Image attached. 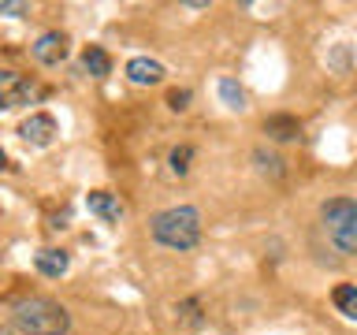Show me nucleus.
Returning <instances> with one entry per match:
<instances>
[{
    "label": "nucleus",
    "instance_id": "16",
    "mask_svg": "<svg viewBox=\"0 0 357 335\" xmlns=\"http://www.w3.org/2000/svg\"><path fill=\"white\" fill-rule=\"evenodd\" d=\"M175 317H178V320H183V324H186V328H201V320H205V317H201V306H197V302H194V298H186V302H178V306H175Z\"/></svg>",
    "mask_w": 357,
    "mask_h": 335
},
{
    "label": "nucleus",
    "instance_id": "4",
    "mask_svg": "<svg viewBox=\"0 0 357 335\" xmlns=\"http://www.w3.org/2000/svg\"><path fill=\"white\" fill-rule=\"evenodd\" d=\"M19 134H22L30 145H52V138H56V119L49 116V112H33V116H26V119L19 123Z\"/></svg>",
    "mask_w": 357,
    "mask_h": 335
},
{
    "label": "nucleus",
    "instance_id": "5",
    "mask_svg": "<svg viewBox=\"0 0 357 335\" xmlns=\"http://www.w3.org/2000/svg\"><path fill=\"white\" fill-rule=\"evenodd\" d=\"M86 209L93 212V216H100L105 223H119L123 220V201L116 198V194H108V190H89L86 194Z\"/></svg>",
    "mask_w": 357,
    "mask_h": 335
},
{
    "label": "nucleus",
    "instance_id": "2",
    "mask_svg": "<svg viewBox=\"0 0 357 335\" xmlns=\"http://www.w3.org/2000/svg\"><path fill=\"white\" fill-rule=\"evenodd\" d=\"M15 328L22 335H67L71 317L63 306H56L49 298H26L15 306Z\"/></svg>",
    "mask_w": 357,
    "mask_h": 335
},
{
    "label": "nucleus",
    "instance_id": "7",
    "mask_svg": "<svg viewBox=\"0 0 357 335\" xmlns=\"http://www.w3.org/2000/svg\"><path fill=\"white\" fill-rule=\"evenodd\" d=\"M33 56H38V64H60L63 56H67V34L60 30H49V34H41L38 45H33Z\"/></svg>",
    "mask_w": 357,
    "mask_h": 335
},
{
    "label": "nucleus",
    "instance_id": "13",
    "mask_svg": "<svg viewBox=\"0 0 357 335\" xmlns=\"http://www.w3.org/2000/svg\"><path fill=\"white\" fill-rule=\"evenodd\" d=\"M253 161H257V172L268 175V179H283L287 175L283 161H279L275 153H268V149H253Z\"/></svg>",
    "mask_w": 357,
    "mask_h": 335
},
{
    "label": "nucleus",
    "instance_id": "12",
    "mask_svg": "<svg viewBox=\"0 0 357 335\" xmlns=\"http://www.w3.org/2000/svg\"><path fill=\"white\" fill-rule=\"evenodd\" d=\"M331 298H335V309H339L342 317L357 320V287H354V283H339Z\"/></svg>",
    "mask_w": 357,
    "mask_h": 335
},
{
    "label": "nucleus",
    "instance_id": "15",
    "mask_svg": "<svg viewBox=\"0 0 357 335\" xmlns=\"http://www.w3.org/2000/svg\"><path fill=\"white\" fill-rule=\"evenodd\" d=\"M331 234V246L339 253H357V223L354 228H339V231H328Z\"/></svg>",
    "mask_w": 357,
    "mask_h": 335
},
{
    "label": "nucleus",
    "instance_id": "10",
    "mask_svg": "<svg viewBox=\"0 0 357 335\" xmlns=\"http://www.w3.org/2000/svg\"><path fill=\"white\" fill-rule=\"evenodd\" d=\"M264 134L272 142H294L298 134H301V123L294 116H268L264 119Z\"/></svg>",
    "mask_w": 357,
    "mask_h": 335
},
{
    "label": "nucleus",
    "instance_id": "19",
    "mask_svg": "<svg viewBox=\"0 0 357 335\" xmlns=\"http://www.w3.org/2000/svg\"><path fill=\"white\" fill-rule=\"evenodd\" d=\"M26 4H19V0H0V15H22Z\"/></svg>",
    "mask_w": 357,
    "mask_h": 335
},
{
    "label": "nucleus",
    "instance_id": "1",
    "mask_svg": "<svg viewBox=\"0 0 357 335\" xmlns=\"http://www.w3.org/2000/svg\"><path fill=\"white\" fill-rule=\"evenodd\" d=\"M149 231L160 246H167V250H194L201 242V212L194 205L164 209L149 220Z\"/></svg>",
    "mask_w": 357,
    "mask_h": 335
},
{
    "label": "nucleus",
    "instance_id": "11",
    "mask_svg": "<svg viewBox=\"0 0 357 335\" xmlns=\"http://www.w3.org/2000/svg\"><path fill=\"white\" fill-rule=\"evenodd\" d=\"M82 67H86V75L105 78V75H112V56L100 49V45H89V49L82 52Z\"/></svg>",
    "mask_w": 357,
    "mask_h": 335
},
{
    "label": "nucleus",
    "instance_id": "8",
    "mask_svg": "<svg viewBox=\"0 0 357 335\" xmlns=\"http://www.w3.org/2000/svg\"><path fill=\"white\" fill-rule=\"evenodd\" d=\"M127 78L134 86H156L164 78V67L156 60H149V56H134V60L127 64Z\"/></svg>",
    "mask_w": 357,
    "mask_h": 335
},
{
    "label": "nucleus",
    "instance_id": "17",
    "mask_svg": "<svg viewBox=\"0 0 357 335\" xmlns=\"http://www.w3.org/2000/svg\"><path fill=\"white\" fill-rule=\"evenodd\" d=\"M190 156H194V149H190V145H178V149H172V156H167V161H172V172H175V175H186V172H190Z\"/></svg>",
    "mask_w": 357,
    "mask_h": 335
},
{
    "label": "nucleus",
    "instance_id": "18",
    "mask_svg": "<svg viewBox=\"0 0 357 335\" xmlns=\"http://www.w3.org/2000/svg\"><path fill=\"white\" fill-rule=\"evenodd\" d=\"M167 105H172L175 112L190 108V89H172V94H167Z\"/></svg>",
    "mask_w": 357,
    "mask_h": 335
},
{
    "label": "nucleus",
    "instance_id": "20",
    "mask_svg": "<svg viewBox=\"0 0 357 335\" xmlns=\"http://www.w3.org/2000/svg\"><path fill=\"white\" fill-rule=\"evenodd\" d=\"M4 168H8V156H4V149H0V172H4Z\"/></svg>",
    "mask_w": 357,
    "mask_h": 335
},
{
    "label": "nucleus",
    "instance_id": "14",
    "mask_svg": "<svg viewBox=\"0 0 357 335\" xmlns=\"http://www.w3.org/2000/svg\"><path fill=\"white\" fill-rule=\"evenodd\" d=\"M220 97H223V105L227 108H234V112H242L245 108V94H242V86L234 82V78H220Z\"/></svg>",
    "mask_w": 357,
    "mask_h": 335
},
{
    "label": "nucleus",
    "instance_id": "9",
    "mask_svg": "<svg viewBox=\"0 0 357 335\" xmlns=\"http://www.w3.org/2000/svg\"><path fill=\"white\" fill-rule=\"evenodd\" d=\"M33 265H38V272H41V276L60 279V276L67 272V265H71V261H67V253H63V250H52V246H49V250H38V253H33Z\"/></svg>",
    "mask_w": 357,
    "mask_h": 335
},
{
    "label": "nucleus",
    "instance_id": "6",
    "mask_svg": "<svg viewBox=\"0 0 357 335\" xmlns=\"http://www.w3.org/2000/svg\"><path fill=\"white\" fill-rule=\"evenodd\" d=\"M26 97H30V86L22 82V75L0 71V112H11V108L26 105Z\"/></svg>",
    "mask_w": 357,
    "mask_h": 335
},
{
    "label": "nucleus",
    "instance_id": "3",
    "mask_svg": "<svg viewBox=\"0 0 357 335\" xmlns=\"http://www.w3.org/2000/svg\"><path fill=\"white\" fill-rule=\"evenodd\" d=\"M320 220L328 231H339V228H354L357 223V201L354 198H331L320 205Z\"/></svg>",
    "mask_w": 357,
    "mask_h": 335
}]
</instances>
